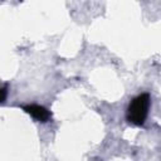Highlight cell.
<instances>
[{
    "mask_svg": "<svg viewBox=\"0 0 161 161\" xmlns=\"http://www.w3.org/2000/svg\"><path fill=\"white\" fill-rule=\"evenodd\" d=\"M150 108V94L148 93H141L137 97H135L127 108V119L136 125L142 126L147 118Z\"/></svg>",
    "mask_w": 161,
    "mask_h": 161,
    "instance_id": "1",
    "label": "cell"
},
{
    "mask_svg": "<svg viewBox=\"0 0 161 161\" xmlns=\"http://www.w3.org/2000/svg\"><path fill=\"white\" fill-rule=\"evenodd\" d=\"M23 109L39 122H47L52 116L50 112L45 107L39 106V104H28V106H24Z\"/></svg>",
    "mask_w": 161,
    "mask_h": 161,
    "instance_id": "2",
    "label": "cell"
},
{
    "mask_svg": "<svg viewBox=\"0 0 161 161\" xmlns=\"http://www.w3.org/2000/svg\"><path fill=\"white\" fill-rule=\"evenodd\" d=\"M6 96H8V87L5 86L0 88V103H3L6 99Z\"/></svg>",
    "mask_w": 161,
    "mask_h": 161,
    "instance_id": "3",
    "label": "cell"
}]
</instances>
